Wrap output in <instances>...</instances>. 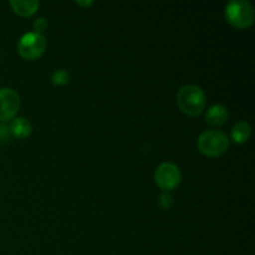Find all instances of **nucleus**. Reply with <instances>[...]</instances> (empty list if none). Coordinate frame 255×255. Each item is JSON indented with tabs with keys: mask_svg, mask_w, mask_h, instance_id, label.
<instances>
[{
	"mask_svg": "<svg viewBox=\"0 0 255 255\" xmlns=\"http://www.w3.org/2000/svg\"><path fill=\"white\" fill-rule=\"evenodd\" d=\"M10 6L16 14L21 15V16H30L37 11L39 1L37 0H11Z\"/></svg>",
	"mask_w": 255,
	"mask_h": 255,
	"instance_id": "nucleus-9",
	"label": "nucleus"
},
{
	"mask_svg": "<svg viewBox=\"0 0 255 255\" xmlns=\"http://www.w3.org/2000/svg\"><path fill=\"white\" fill-rule=\"evenodd\" d=\"M11 138V132L7 125L0 124V142H7Z\"/></svg>",
	"mask_w": 255,
	"mask_h": 255,
	"instance_id": "nucleus-13",
	"label": "nucleus"
},
{
	"mask_svg": "<svg viewBox=\"0 0 255 255\" xmlns=\"http://www.w3.org/2000/svg\"><path fill=\"white\" fill-rule=\"evenodd\" d=\"M76 2L79 5H82V6H90V5H92L91 0H87V1H81V0H77Z\"/></svg>",
	"mask_w": 255,
	"mask_h": 255,
	"instance_id": "nucleus-15",
	"label": "nucleus"
},
{
	"mask_svg": "<svg viewBox=\"0 0 255 255\" xmlns=\"http://www.w3.org/2000/svg\"><path fill=\"white\" fill-rule=\"evenodd\" d=\"M158 203L159 206H161V208L171 209L174 204L173 196H172L171 193H168V192H164V193H162L161 197H159Z\"/></svg>",
	"mask_w": 255,
	"mask_h": 255,
	"instance_id": "nucleus-12",
	"label": "nucleus"
},
{
	"mask_svg": "<svg viewBox=\"0 0 255 255\" xmlns=\"http://www.w3.org/2000/svg\"><path fill=\"white\" fill-rule=\"evenodd\" d=\"M70 81V74L64 69H59L51 75V82L54 85H65Z\"/></svg>",
	"mask_w": 255,
	"mask_h": 255,
	"instance_id": "nucleus-11",
	"label": "nucleus"
},
{
	"mask_svg": "<svg viewBox=\"0 0 255 255\" xmlns=\"http://www.w3.org/2000/svg\"><path fill=\"white\" fill-rule=\"evenodd\" d=\"M251 125L246 121H241L236 124L232 128V139L234 143H244L248 141L251 136Z\"/></svg>",
	"mask_w": 255,
	"mask_h": 255,
	"instance_id": "nucleus-10",
	"label": "nucleus"
},
{
	"mask_svg": "<svg viewBox=\"0 0 255 255\" xmlns=\"http://www.w3.org/2000/svg\"><path fill=\"white\" fill-rule=\"evenodd\" d=\"M228 110L223 105H213L206 114V122L211 126H222L228 120Z\"/></svg>",
	"mask_w": 255,
	"mask_h": 255,
	"instance_id": "nucleus-7",
	"label": "nucleus"
},
{
	"mask_svg": "<svg viewBox=\"0 0 255 255\" xmlns=\"http://www.w3.org/2000/svg\"><path fill=\"white\" fill-rule=\"evenodd\" d=\"M34 27H35V32H37V34H41V32L45 31L47 27L46 19H44V17H39V19L35 20Z\"/></svg>",
	"mask_w": 255,
	"mask_h": 255,
	"instance_id": "nucleus-14",
	"label": "nucleus"
},
{
	"mask_svg": "<svg viewBox=\"0 0 255 255\" xmlns=\"http://www.w3.org/2000/svg\"><path fill=\"white\" fill-rule=\"evenodd\" d=\"M182 174L178 167L172 162H164L157 167L154 172V181L164 192L172 191L181 183Z\"/></svg>",
	"mask_w": 255,
	"mask_h": 255,
	"instance_id": "nucleus-5",
	"label": "nucleus"
},
{
	"mask_svg": "<svg viewBox=\"0 0 255 255\" xmlns=\"http://www.w3.org/2000/svg\"><path fill=\"white\" fill-rule=\"evenodd\" d=\"M9 128L11 132V136L20 139L26 138L31 133V124L25 117H16V119L12 120Z\"/></svg>",
	"mask_w": 255,
	"mask_h": 255,
	"instance_id": "nucleus-8",
	"label": "nucleus"
},
{
	"mask_svg": "<svg viewBox=\"0 0 255 255\" xmlns=\"http://www.w3.org/2000/svg\"><path fill=\"white\" fill-rule=\"evenodd\" d=\"M20 109V96L10 87L0 89V121L14 119Z\"/></svg>",
	"mask_w": 255,
	"mask_h": 255,
	"instance_id": "nucleus-6",
	"label": "nucleus"
},
{
	"mask_svg": "<svg viewBox=\"0 0 255 255\" xmlns=\"http://www.w3.org/2000/svg\"><path fill=\"white\" fill-rule=\"evenodd\" d=\"M46 39L37 32H26L17 42V51L26 60H35L41 56L46 50Z\"/></svg>",
	"mask_w": 255,
	"mask_h": 255,
	"instance_id": "nucleus-4",
	"label": "nucleus"
},
{
	"mask_svg": "<svg viewBox=\"0 0 255 255\" xmlns=\"http://www.w3.org/2000/svg\"><path fill=\"white\" fill-rule=\"evenodd\" d=\"M229 139L226 133L217 129H208L199 134L198 148L208 157H218L228 149Z\"/></svg>",
	"mask_w": 255,
	"mask_h": 255,
	"instance_id": "nucleus-3",
	"label": "nucleus"
},
{
	"mask_svg": "<svg viewBox=\"0 0 255 255\" xmlns=\"http://www.w3.org/2000/svg\"><path fill=\"white\" fill-rule=\"evenodd\" d=\"M177 104L184 114L198 116L206 107L207 97L203 90L197 85H184L177 94Z\"/></svg>",
	"mask_w": 255,
	"mask_h": 255,
	"instance_id": "nucleus-1",
	"label": "nucleus"
},
{
	"mask_svg": "<svg viewBox=\"0 0 255 255\" xmlns=\"http://www.w3.org/2000/svg\"><path fill=\"white\" fill-rule=\"evenodd\" d=\"M226 17L237 29H246L254 22V7L247 0H232L226 6Z\"/></svg>",
	"mask_w": 255,
	"mask_h": 255,
	"instance_id": "nucleus-2",
	"label": "nucleus"
}]
</instances>
